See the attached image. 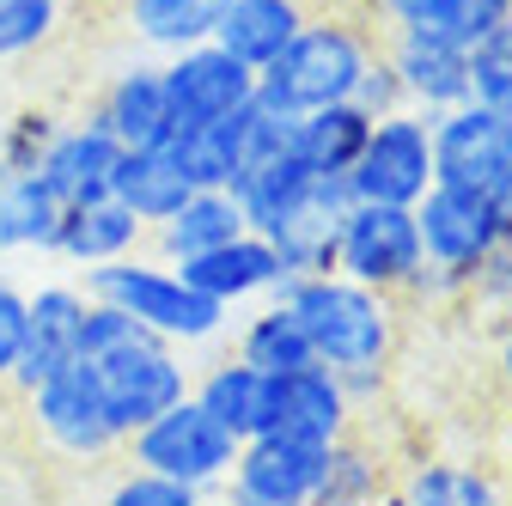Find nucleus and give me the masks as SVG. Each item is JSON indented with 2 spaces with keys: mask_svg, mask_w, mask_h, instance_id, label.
Masks as SVG:
<instances>
[{
  "mask_svg": "<svg viewBox=\"0 0 512 506\" xmlns=\"http://www.w3.org/2000/svg\"><path fill=\"white\" fill-rule=\"evenodd\" d=\"M421 232L415 208H378V202H348L342 232H336V275L354 287H372L384 299L409 293L421 275Z\"/></svg>",
  "mask_w": 512,
  "mask_h": 506,
  "instance_id": "39448f33",
  "label": "nucleus"
},
{
  "mask_svg": "<svg viewBox=\"0 0 512 506\" xmlns=\"http://www.w3.org/2000/svg\"><path fill=\"white\" fill-rule=\"evenodd\" d=\"M61 25H68V0H0V61L43 55Z\"/></svg>",
  "mask_w": 512,
  "mask_h": 506,
  "instance_id": "473e14b6",
  "label": "nucleus"
},
{
  "mask_svg": "<svg viewBox=\"0 0 512 506\" xmlns=\"http://www.w3.org/2000/svg\"><path fill=\"white\" fill-rule=\"evenodd\" d=\"M342 214H348V183H317L293 214H281V220L263 232V238L275 244L287 281L336 275V232H342Z\"/></svg>",
  "mask_w": 512,
  "mask_h": 506,
  "instance_id": "6ab92c4d",
  "label": "nucleus"
},
{
  "mask_svg": "<svg viewBox=\"0 0 512 506\" xmlns=\"http://www.w3.org/2000/svg\"><path fill=\"white\" fill-rule=\"evenodd\" d=\"M165 80V104H171V135L183 129H208L220 116H238L244 104H256V74L244 61H232L220 43H196L159 61Z\"/></svg>",
  "mask_w": 512,
  "mask_h": 506,
  "instance_id": "9d476101",
  "label": "nucleus"
},
{
  "mask_svg": "<svg viewBox=\"0 0 512 506\" xmlns=\"http://www.w3.org/2000/svg\"><path fill=\"white\" fill-rule=\"evenodd\" d=\"M196 506H232V500H226V494H202Z\"/></svg>",
  "mask_w": 512,
  "mask_h": 506,
  "instance_id": "79ce46f5",
  "label": "nucleus"
},
{
  "mask_svg": "<svg viewBox=\"0 0 512 506\" xmlns=\"http://www.w3.org/2000/svg\"><path fill=\"white\" fill-rule=\"evenodd\" d=\"M305 19H311L305 0H232L226 19H220V31H214V43L232 61H244L250 74H263L269 61L305 31Z\"/></svg>",
  "mask_w": 512,
  "mask_h": 506,
  "instance_id": "4be33fe9",
  "label": "nucleus"
},
{
  "mask_svg": "<svg viewBox=\"0 0 512 506\" xmlns=\"http://www.w3.org/2000/svg\"><path fill=\"white\" fill-rule=\"evenodd\" d=\"M372 31L348 19H305V31L256 74V104H269L275 116H305L324 104H348L360 74L372 68Z\"/></svg>",
  "mask_w": 512,
  "mask_h": 506,
  "instance_id": "f03ea898",
  "label": "nucleus"
},
{
  "mask_svg": "<svg viewBox=\"0 0 512 506\" xmlns=\"http://www.w3.org/2000/svg\"><path fill=\"white\" fill-rule=\"evenodd\" d=\"M86 366H92V378H98V397H104L110 421L122 427V439L135 433V427H147L153 415L177 409V403L189 397V385H196V372H189L183 348H171V342H159V336L128 342V348H116V354H98V360H86Z\"/></svg>",
  "mask_w": 512,
  "mask_h": 506,
  "instance_id": "423d86ee",
  "label": "nucleus"
},
{
  "mask_svg": "<svg viewBox=\"0 0 512 506\" xmlns=\"http://www.w3.org/2000/svg\"><path fill=\"white\" fill-rule=\"evenodd\" d=\"M378 506H409V500H403V494H397V488H391V494H384V500H378Z\"/></svg>",
  "mask_w": 512,
  "mask_h": 506,
  "instance_id": "37998d69",
  "label": "nucleus"
},
{
  "mask_svg": "<svg viewBox=\"0 0 512 506\" xmlns=\"http://www.w3.org/2000/svg\"><path fill=\"white\" fill-rule=\"evenodd\" d=\"M98 129L128 153V147H165L171 141V104H165V80L153 61H128L122 74H110V86L98 92V104L86 110Z\"/></svg>",
  "mask_w": 512,
  "mask_h": 506,
  "instance_id": "a211bd4d",
  "label": "nucleus"
},
{
  "mask_svg": "<svg viewBox=\"0 0 512 506\" xmlns=\"http://www.w3.org/2000/svg\"><path fill=\"white\" fill-rule=\"evenodd\" d=\"M397 494L409 506H512L506 488L482 470V464H458V458H415L397 470Z\"/></svg>",
  "mask_w": 512,
  "mask_h": 506,
  "instance_id": "7c9ffc66",
  "label": "nucleus"
},
{
  "mask_svg": "<svg viewBox=\"0 0 512 506\" xmlns=\"http://www.w3.org/2000/svg\"><path fill=\"white\" fill-rule=\"evenodd\" d=\"M116 165H122V147L98 129L92 116L80 122H61L43 165H37V183L61 208H80V202H104L110 183H116Z\"/></svg>",
  "mask_w": 512,
  "mask_h": 506,
  "instance_id": "4468645a",
  "label": "nucleus"
},
{
  "mask_svg": "<svg viewBox=\"0 0 512 506\" xmlns=\"http://www.w3.org/2000/svg\"><path fill=\"white\" fill-rule=\"evenodd\" d=\"M86 293L128 311L147 336L171 342V348H196V342H214L226 330V305H214L208 293H196L171 263H153V257H122V263H104L86 275Z\"/></svg>",
  "mask_w": 512,
  "mask_h": 506,
  "instance_id": "7ed1b4c3",
  "label": "nucleus"
},
{
  "mask_svg": "<svg viewBox=\"0 0 512 506\" xmlns=\"http://www.w3.org/2000/svg\"><path fill=\"white\" fill-rule=\"evenodd\" d=\"M494 366H500V385L512 397V318H500V336H494Z\"/></svg>",
  "mask_w": 512,
  "mask_h": 506,
  "instance_id": "ea45409f",
  "label": "nucleus"
},
{
  "mask_svg": "<svg viewBox=\"0 0 512 506\" xmlns=\"http://www.w3.org/2000/svg\"><path fill=\"white\" fill-rule=\"evenodd\" d=\"M110 196H116L128 214H135L147 232H159V226L183 208V196H189V177H183L171 141H165V147H128L122 165H116Z\"/></svg>",
  "mask_w": 512,
  "mask_h": 506,
  "instance_id": "393cba45",
  "label": "nucleus"
},
{
  "mask_svg": "<svg viewBox=\"0 0 512 506\" xmlns=\"http://www.w3.org/2000/svg\"><path fill=\"white\" fill-rule=\"evenodd\" d=\"M25 415L43 433V446H55L61 458H80L86 464V458L122 452V427L110 421V409L98 397V378H92L86 360L37 378V385L25 391Z\"/></svg>",
  "mask_w": 512,
  "mask_h": 506,
  "instance_id": "6e6552de",
  "label": "nucleus"
},
{
  "mask_svg": "<svg viewBox=\"0 0 512 506\" xmlns=\"http://www.w3.org/2000/svg\"><path fill=\"white\" fill-rule=\"evenodd\" d=\"M494 214H500V232L512 238V177L500 183V196H494Z\"/></svg>",
  "mask_w": 512,
  "mask_h": 506,
  "instance_id": "a19ab883",
  "label": "nucleus"
},
{
  "mask_svg": "<svg viewBox=\"0 0 512 506\" xmlns=\"http://www.w3.org/2000/svg\"><path fill=\"white\" fill-rule=\"evenodd\" d=\"M391 37H433V43H482L506 13L512 0H378Z\"/></svg>",
  "mask_w": 512,
  "mask_h": 506,
  "instance_id": "b1692460",
  "label": "nucleus"
},
{
  "mask_svg": "<svg viewBox=\"0 0 512 506\" xmlns=\"http://www.w3.org/2000/svg\"><path fill=\"white\" fill-rule=\"evenodd\" d=\"M189 397H196L238 446L256 433H269V403H275V378L269 372H256L244 366L238 354H220L214 366L196 372V385H189Z\"/></svg>",
  "mask_w": 512,
  "mask_h": 506,
  "instance_id": "aec40b11",
  "label": "nucleus"
},
{
  "mask_svg": "<svg viewBox=\"0 0 512 506\" xmlns=\"http://www.w3.org/2000/svg\"><path fill=\"white\" fill-rule=\"evenodd\" d=\"M470 104L512 122V13L482 43H470Z\"/></svg>",
  "mask_w": 512,
  "mask_h": 506,
  "instance_id": "72a5a7b5",
  "label": "nucleus"
},
{
  "mask_svg": "<svg viewBox=\"0 0 512 506\" xmlns=\"http://www.w3.org/2000/svg\"><path fill=\"white\" fill-rule=\"evenodd\" d=\"M427 122H433V183L494 202L500 183L512 177V122L482 104H458Z\"/></svg>",
  "mask_w": 512,
  "mask_h": 506,
  "instance_id": "1a4fd4ad",
  "label": "nucleus"
},
{
  "mask_svg": "<svg viewBox=\"0 0 512 506\" xmlns=\"http://www.w3.org/2000/svg\"><path fill=\"white\" fill-rule=\"evenodd\" d=\"M232 354H238L244 366H256V372H269V378H287V372H299V366H317L305 324L293 318V305H281V299H263V305H256L250 318L238 324Z\"/></svg>",
  "mask_w": 512,
  "mask_h": 506,
  "instance_id": "c85d7f7f",
  "label": "nucleus"
},
{
  "mask_svg": "<svg viewBox=\"0 0 512 506\" xmlns=\"http://www.w3.org/2000/svg\"><path fill=\"white\" fill-rule=\"evenodd\" d=\"M141 244H147V226L128 214L116 196H104V202H80V208L61 214V232H55V250H49V257L80 263V269L92 275V269H104V263L141 257Z\"/></svg>",
  "mask_w": 512,
  "mask_h": 506,
  "instance_id": "412c9836",
  "label": "nucleus"
},
{
  "mask_svg": "<svg viewBox=\"0 0 512 506\" xmlns=\"http://www.w3.org/2000/svg\"><path fill=\"white\" fill-rule=\"evenodd\" d=\"M238 232H250V226H244V208L232 189H189L183 208L159 226V263L177 269L189 257H208V250L232 244Z\"/></svg>",
  "mask_w": 512,
  "mask_h": 506,
  "instance_id": "a878e982",
  "label": "nucleus"
},
{
  "mask_svg": "<svg viewBox=\"0 0 512 506\" xmlns=\"http://www.w3.org/2000/svg\"><path fill=\"white\" fill-rule=\"evenodd\" d=\"M196 500H202L196 488H177V482H165L153 470H135V464L104 488V506H196Z\"/></svg>",
  "mask_w": 512,
  "mask_h": 506,
  "instance_id": "c9c22d12",
  "label": "nucleus"
},
{
  "mask_svg": "<svg viewBox=\"0 0 512 506\" xmlns=\"http://www.w3.org/2000/svg\"><path fill=\"white\" fill-rule=\"evenodd\" d=\"M391 488H397L391 458H384L372 439H360V427H348L324 458V482H317L311 506H378Z\"/></svg>",
  "mask_w": 512,
  "mask_h": 506,
  "instance_id": "bb28decb",
  "label": "nucleus"
},
{
  "mask_svg": "<svg viewBox=\"0 0 512 506\" xmlns=\"http://www.w3.org/2000/svg\"><path fill=\"white\" fill-rule=\"evenodd\" d=\"M293 305V318L311 336L317 366H330L354 403H372L384 391V372L397 360V299H384L372 287H354L342 275H305L275 293Z\"/></svg>",
  "mask_w": 512,
  "mask_h": 506,
  "instance_id": "f257e3e1",
  "label": "nucleus"
},
{
  "mask_svg": "<svg viewBox=\"0 0 512 506\" xmlns=\"http://www.w3.org/2000/svg\"><path fill=\"white\" fill-rule=\"evenodd\" d=\"M384 61L403 86V104L415 116H445L470 104V49L458 43H433V37H391Z\"/></svg>",
  "mask_w": 512,
  "mask_h": 506,
  "instance_id": "dca6fc26",
  "label": "nucleus"
},
{
  "mask_svg": "<svg viewBox=\"0 0 512 506\" xmlns=\"http://www.w3.org/2000/svg\"><path fill=\"white\" fill-rule=\"evenodd\" d=\"M366 135H372V116H360L354 104H324V110L293 116V129H287V153H293L311 177L342 183V177H348V165L360 159Z\"/></svg>",
  "mask_w": 512,
  "mask_h": 506,
  "instance_id": "5701e85b",
  "label": "nucleus"
},
{
  "mask_svg": "<svg viewBox=\"0 0 512 506\" xmlns=\"http://www.w3.org/2000/svg\"><path fill=\"white\" fill-rule=\"evenodd\" d=\"M86 305L92 293L86 287H68V281H49L31 293V318H25V360L13 372V385L31 391L37 378L61 372L80 360V330H86Z\"/></svg>",
  "mask_w": 512,
  "mask_h": 506,
  "instance_id": "f3484780",
  "label": "nucleus"
},
{
  "mask_svg": "<svg viewBox=\"0 0 512 506\" xmlns=\"http://www.w3.org/2000/svg\"><path fill=\"white\" fill-rule=\"evenodd\" d=\"M226 7H232V0H122V25L135 31L147 49L177 55V49L214 43Z\"/></svg>",
  "mask_w": 512,
  "mask_h": 506,
  "instance_id": "cd10ccee",
  "label": "nucleus"
},
{
  "mask_svg": "<svg viewBox=\"0 0 512 506\" xmlns=\"http://www.w3.org/2000/svg\"><path fill=\"white\" fill-rule=\"evenodd\" d=\"M25 318H31V293L0 281V385H13V372L25 360Z\"/></svg>",
  "mask_w": 512,
  "mask_h": 506,
  "instance_id": "4c0bfd02",
  "label": "nucleus"
},
{
  "mask_svg": "<svg viewBox=\"0 0 512 506\" xmlns=\"http://www.w3.org/2000/svg\"><path fill=\"white\" fill-rule=\"evenodd\" d=\"M348 104H354L360 116H372V122H378V116L409 110V104H403V86H397V74H391V61H384V49L372 55V68L360 74V86H354V98H348Z\"/></svg>",
  "mask_w": 512,
  "mask_h": 506,
  "instance_id": "58836bf2",
  "label": "nucleus"
},
{
  "mask_svg": "<svg viewBox=\"0 0 512 506\" xmlns=\"http://www.w3.org/2000/svg\"><path fill=\"white\" fill-rule=\"evenodd\" d=\"M177 275L196 287V293H208L214 305H226V311L244 305V299H275V293L287 287V269H281L275 244H269L263 232H238L232 244L208 250V257L177 263Z\"/></svg>",
  "mask_w": 512,
  "mask_h": 506,
  "instance_id": "2eb2a0df",
  "label": "nucleus"
},
{
  "mask_svg": "<svg viewBox=\"0 0 512 506\" xmlns=\"http://www.w3.org/2000/svg\"><path fill=\"white\" fill-rule=\"evenodd\" d=\"M348 202H378V208H415L433 189V122L415 110L378 116L360 159L348 165Z\"/></svg>",
  "mask_w": 512,
  "mask_h": 506,
  "instance_id": "0eeeda50",
  "label": "nucleus"
},
{
  "mask_svg": "<svg viewBox=\"0 0 512 506\" xmlns=\"http://www.w3.org/2000/svg\"><path fill=\"white\" fill-rule=\"evenodd\" d=\"M324 458H330V446L256 433L238 446V464H232L220 494L232 506H311L317 482H324Z\"/></svg>",
  "mask_w": 512,
  "mask_h": 506,
  "instance_id": "f8f14e48",
  "label": "nucleus"
},
{
  "mask_svg": "<svg viewBox=\"0 0 512 506\" xmlns=\"http://www.w3.org/2000/svg\"><path fill=\"white\" fill-rule=\"evenodd\" d=\"M360 403L348 397V385L330 366H299L287 378H275V403H269V433L281 439H305V446H336L354 427Z\"/></svg>",
  "mask_w": 512,
  "mask_h": 506,
  "instance_id": "ddd939ff",
  "label": "nucleus"
},
{
  "mask_svg": "<svg viewBox=\"0 0 512 506\" xmlns=\"http://www.w3.org/2000/svg\"><path fill=\"white\" fill-rule=\"evenodd\" d=\"M464 299L482 305V311H494V318H512V238H500V244L488 250V263L470 275Z\"/></svg>",
  "mask_w": 512,
  "mask_h": 506,
  "instance_id": "e433bc0d",
  "label": "nucleus"
},
{
  "mask_svg": "<svg viewBox=\"0 0 512 506\" xmlns=\"http://www.w3.org/2000/svg\"><path fill=\"white\" fill-rule=\"evenodd\" d=\"M55 129H61V116H55V110H19L7 129H0V165H7V171H31V177H37V165H43V153H49Z\"/></svg>",
  "mask_w": 512,
  "mask_h": 506,
  "instance_id": "f704fd0d",
  "label": "nucleus"
},
{
  "mask_svg": "<svg viewBox=\"0 0 512 506\" xmlns=\"http://www.w3.org/2000/svg\"><path fill=\"white\" fill-rule=\"evenodd\" d=\"M415 232H421V257L445 275H458L470 287V275L488 263V250L506 238L500 214L488 196H470V189H445L433 183L427 196L415 202Z\"/></svg>",
  "mask_w": 512,
  "mask_h": 506,
  "instance_id": "9b49d317",
  "label": "nucleus"
},
{
  "mask_svg": "<svg viewBox=\"0 0 512 506\" xmlns=\"http://www.w3.org/2000/svg\"><path fill=\"white\" fill-rule=\"evenodd\" d=\"M122 452H128V464H135V470H153V476H165L177 488L214 494V488H226V476L238 464V439L196 397H183L177 409H165L147 427L128 433Z\"/></svg>",
  "mask_w": 512,
  "mask_h": 506,
  "instance_id": "20e7f679",
  "label": "nucleus"
},
{
  "mask_svg": "<svg viewBox=\"0 0 512 506\" xmlns=\"http://www.w3.org/2000/svg\"><path fill=\"white\" fill-rule=\"evenodd\" d=\"M61 214L68 208H61L31 171L0 165V257H13V250H55Z\"/></svg>",
  "mask_w": 512,
  "mask_h": 506,
  "instance_id": "2f4dec72",
  "label": "nucleus"
},
{
  "mask_svg": "<svg viewBox=\"0 0 512 506\" xmlns=\"http://www.w3.org/2000/svg\"><path fill=\"white\" fill-rule=\"evenodd\" d=\"M324 183V177H311L287 147L281 153H269V159H256V165H244V177L232 183V196H238V208H244V226L250 232H269L281 214H293L311 189Z\"/></svg>",
  "mask_w": 512,
  "mask_h": 506,
  "instance_id": "c756f323",
  "label": "nucleus"
}]
</instances>
